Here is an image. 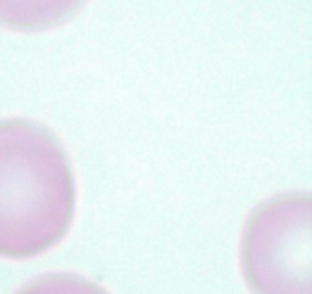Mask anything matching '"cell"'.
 I'll use <instances>...</instances> for the list:
<instances>
[{"label":"cell","instance_id":"obj_1","mask_svg":"<svg viewBox=\"0 0 312 294\" xmlns=\"http://www.w3.org/2000/svg\"><path fill=\"white\" fill-rule=\"evenodd\" d=\"M76 186L64 148L34 120H0V256L30 258L70 228Z\"/></svg>","mask_w":312,"mask_h":294},{"label":"cell","instance_id":"obj_2","mask_svg":"<svg viewBox=\"0 0 312 294\" xmlns=\"http://www.w3.org/2000/svg\"><path fill=\"white\" fill-rule=\"evenodd\" d=\"M240 264L254 294H310V196L268 198L250 214Z\"/></svg>","mask_w":312,"mask_h":294},{"label":"cell","instance_id":"obj_3","mask_svg":"<svg viewBox=\"0 0 312 294\" xmlns=\"http://www.w3.org/2000/svg\"><path fill=\"white\" fill-rule=\"evenodd\" d=\"M86 0H0V26L20 32L54 28L74 16Z\"/></svg>","mask_w":312,"mask_h":294},{"label":"cell","instance_id":"obj_4","mask_svg":"<svg viewBox=\"0 0 312 294\" xmlns=\"http://www.w3.org/2000/svg\"><path fill=\"white\" fill-rule=\"evenodd\" d=\"M16 294H108L96 282L76 274H46L28 284Z\"/></svg>","mask_w":312,"mask_h":294}]
</instances>
